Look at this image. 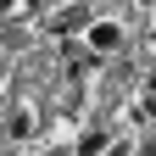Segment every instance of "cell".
I'll return each mask as SVG.
<instances>
[{"label": "cell", "instance_id": "6da1fadb", "mask_svg": "<svg viewBox=\"0 0 156 156\" xmlns=\"http://www.w3.org/2000/svg\"><path fill=\"white\" fill-rule=\"evenodd\" d=\"M89 39H95V50H117V45H123L117 23H95V28H89Z\"/></svg>", "mask_w": 156, "mask_h": 156}, {"label": "cell", "instance_id": "7a4b0ae2", "mask_svg": "<svg viewBox=\"0 0 156 156\" xmlns=\"http://www.w3.org/2000/svg\"><path fill=\"white\" fill-rule=\"evenodd\" d=\"M84 23H89V11H84V6H67L62 17H56V28H62V34H73V28H84Z\"/></svg>", "mask_w": 156, "mask_h": 156}, {"label": "cell", "instance_id": "3957f363", "mask_svg": "<svg viewBox=\"0 0 156 156\" xmlns=\"http://www.w3.org/2000/svg\"><path fill=\"white\" fill-rule=\"evenodd\" d=\"M140 156H156V140H151V145H145V151H140Z\"/></svg>", "mask_w": 156, "mask_h": 156}, {"label": "cell", "instance_id": "277c9868", "mask_svg": "<svg viewBox=\"0 0 156 156\" xmlns=\"http://www.w3.org/2000/svg\"><path fill=\"white\" fill-rule=\"evenodd\" d=\"M6 6H17V0H0V11H6Z\"/></svg>", "mask_w": 156, "mask_h": 156}]
</instances>
